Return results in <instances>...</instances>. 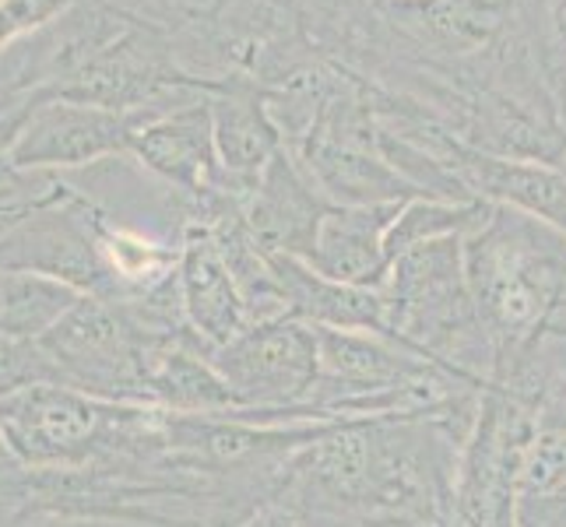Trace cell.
Wrapping results in <instances>:
<instances>
[{
	"instance_id": "7",
	"label": "cell",
	"mask_w": 566,
	"mask_h": 527,
	"mask_svg": "<svg viewBox=\"0 0 566 527\" xmlns=\"http://www.w3.org/2000/svg\"><path fill=\"white\" fill-rule=\"evenodd\" d=\"M159 113H113L99 106L61 103L43 106L29 116L22 138L11 148L14 169L35 166H85L109 155H127L134 134L151 124Z\"/></svg>"
},
{
	"instance_id": "4",
	"label": "cell",
	"mask_w": 566,
	"mask_h": 527,
	"mask_svg": "<svg viewBox=\"0 0 566 527\" xmlns=\"http://www.w3.org/2000/svg\"><path fill=\"white\" fill-rule=\"evenodd\" d=\"M532 433L535 412L528 401L493 383L482 390L454 475L451 517L458 527H517L521 464Z\"/></svg>"
},
{
	"instance_id": "16",
	"label": "cell",
	"mask_w": 566,
	"mask_h": 527,
	"mask_svg": "<svg viewBox=\"0 0 566 527\" xmlns=\"http://www.w3.org/2000/svg\"><path fill=\"white\" fill-rule=\"evenodd\" d=\"M77 299L82 292L64 282L0 271V338L35 345Z\"/></svg>"
},
{
	"instance_id": "11",
	"label": "cell",
	"mask_w": 566,
	"mask_h": 527,
	"mask_svg": "<svg viewBox=\"0 0 566 527\" xmlns=\"http://www.w3.org/2000/svg\"><path fill=\"white\" fill-rule=\"evenodd\" d=\"M180 306L184 317L208 351H219L253 327L247 299L214 243L211 229L201 222H184L180 229Z\"/></svg>"
},
{
	"instance_id": "1",
	"label": "cell",
	"mask_w": 566,
	"mask_h": 527,
	"mask_svg": "<svg viewBox=\"0 0 566 527\" xmlns=\"http://www.w3.org/2000/svg\"><path fill=\"white\" fill-rule=\"evenodd\" d=\"M482 394L426 412L348 419L296 454L285 496L303 517L353 527H440Z\"/></svg>"
},
{
	"instance_id": "13",
	"label": "cell",
	"mask_w": 566,
	"mask_h": 527,
	"mask_svg": "<svg viewBox=\"0 0 566 527\" xmlns=\"http://www.w3.org/2000/svg\"><path fill=\"white\" fill-rule=\"evenodd\" d=\"M214 151L229 190L250 187L285 148L279 124L271 120L268 95L258 82L240 74H222L208 92Z\"/></svg>"
},
{
	"instance_id": "10",
	"label": "cell",
	"mask_w": 566,
	"mask_h": 527,
	"mask_svg": "<svg viewBox=\"0 0 566 527\" xmlns=\"http://www.w3.org/2000/svg\"><path fill=\"white\" fill-rule=\"evenodd\" d=\"M130 155H138L145 169H151L159 180L177 190L184 208L226 190V172L219 151H214L208 95L155 116L151 124L134 134Z\"/></svg>"
},
{
	"instance_id": "15",
	"label": "cell",
	"mask_w": 566,
	"mask_h": 527,
	"mask_svg": "<svg viewBox=\"0 0 566 527\" xmlns=\"http://www.w3.org/2000/svg\"><path fill=\"white\" fill-rule=\"evenodd\" d=\"M145 404L177 415H226L243 408L198 338L163 345L145 369Z\"/></svg>"
},
{
	"instance_id": "12",
	"label": "cell",
	"mask_w": 566,
	"mask_h": 527,
	"mask_svg": "<svg viewBox=\"0 0 566 527\" xmlns=\"http://www.w3.org/2000/svg\"><path fill=\"white\" fill-rule=\"evenodd\" d=\"M401 208L405 201L359 208L327 204L303 261L331 282L380 288L390 275L387 232L398 222Z\"/></svg>"
},
{
	"instance_id": "5",
	"label": "cell",
	"mask_w": 566,
	"mask_h": 527,
	"mask_svg": "<svg viewBox=\"0 0 566 527\" xmlns=\"http://www.w3.org/2000/svg\"><path fill=\"white\" fill-rule=\"evenodd\" d=\"M211 362L243 408H317L310 398L321 373V345L317 327L306 320L279 317L253 324L237 341L211 351Z\"/></svg>"
},
{
	"instance_id": "6",
	"label": "cell",
	"mask_w": 566,
	"mask_h": 527,
	"mask_svg": "<svg viewBox=\"0 0 566 527\" xmlns=\"http://www.w3.org/2000/svg\"><path fill=\"white\" fill-rule=\"evenodd\" d=\"M422 155L447 180L458 187L464 201L503 204L532 214V219L559 229L566 236V169L524 159H500L464 145L451 127L429 134Z\"/></svg>"
},
{
	"instance_id": "2",
	"label": "cell",
	"mask_w": 566,
	"mask_h": 527,
	"mask_svg": "<svg viewBox=\"0 0 566 527\" xmlns=\"http://www.w3.org/2000/svg\"><path fill=\"white\" fill-rule=\"evenodd\" d=\"M464 275L490 383H500L566 320V236L524 211L485 204L464 232Z\"/></svg>"
},
{
	"instance_id": "9",
	"label": "cell",
	"mask_w": 566,
	"mask_h": 527,
	"mask_svg": "<svg viewBox=\"0 0 566 527\" xmlns=\"http://www.w3.org/2000/svg\"><path fill=\"white\" fill-rule=\"evenodd\" d=\"M285 151L300 162L327 204H401L429 198L422 187H416L405 172H398L384 159L380 145L327 138V134H303L289 141Z\"/></svg>"
},
{
	"instance_id": "18",
	"label": "cell",
	"mask_w": 566,
	"mask_h": 527,
	"mask_svg": "<svg viewBox=\"0 0 566 527\" xmlns=\"http://www.w3.org/2000/svg\"><path fill=\"white\" fill-rule=\"evenodd\" d=\"M303 524H306L303 510L282 493L275 499H264L261 506H253L237 527H303Z\"/></svg>"
},
{
	"instance_id": "19",
	"label": "cell",
	"mask_w": 566,
	"mask_h": 527,
	"mask_svg": "<svg viewBox=\"0 0 566 527\" xmlns=\"http://www.w3.org/2000/svg\"><path fill=\"white\" fill-rule=\"evenodd\" d=\"M14 467H18V461L8 454V446H4V440H0V485H4V478L14 472Z\"/></svg>"
},
{
	"instance_id": "17",
	"label": "cell",
	"mask_w": 566,
	"mask_h": 527,
	"mask_svg": "<svg viewBox=\"0 0 566 527\" xmlns=\"http://www.w3.org/2000/svg\"><path fill=\"white\" fill-rule=\"evenodd\" d=\"M485 214V201H440V198H416L405 201L398 222L387 232V253L395 264L401 253L443 236H464L475 229Z\"/></svg>"
},
{
	"instance_id": "14",
	"label": "cell",
	"mask_w": 566,
	"mask_h": 527,
	"mask_svg": "<svg viewBox=\"0 0 566 527\" xmlns=\"http://www.w3.org/2000/svg\"><path fill=\"white\" fill-rule=\"evenodd\" d=\"M271 267H275L279 285L285 292L289 317L306 320L314 327L366 330V335H380L390 341L384 288L331 282L306 261L289 257V253H275V257H271Z\"/></svg>"
},
{
	"instance_id": "8",
	"label": "cell",
	"mask_w": 566,
	"mask_h": 527,
	"mask_svg": "<svg viewBox=\"0 0 566 527\" xmlns=\"http://www.w3.org/2000/svg\"><path fill=\"white\" fill-rule=\"evenodd\" d=\"M229 190V187H226ZM237 201L240 219L268 257L289 253V257H306L314 243L317 222L327 208L324 193L310 183V176L300 169V162L282 148L271 166L243 190H229Z\"/></svg>"
},
{
	"instance_id": "3",
	"label": "cell",
	"mask_w": 566,
	"mask_h": 527,
	"mask_svg": "<svg viewBox=\"0 0 566 527\" xmlns=\"http://www.w3.org/2000/svg\"><path fill=\"white\" fill-rule=\"evenodd\" d=\"M0 440L22 467H85L166 451V412L95 398L64 383L0 394Z\"/></svg>"
},
{
	"instance_id": "20",
	"label": "cell",
	"mask_w": 566,
	"mask_h": 527,
	"mask_svg": "<svg viewBox=\"0 0 566 527\" xmlns=\"http://www.w3.org/2000/svg\"><path fill=\"white\" fill-rule=\"evenodd\" d=\"M549 338H563V341H566V320H563V324H559V327L553 330V335H549Z\"/></svg>"
}]
</instances>
